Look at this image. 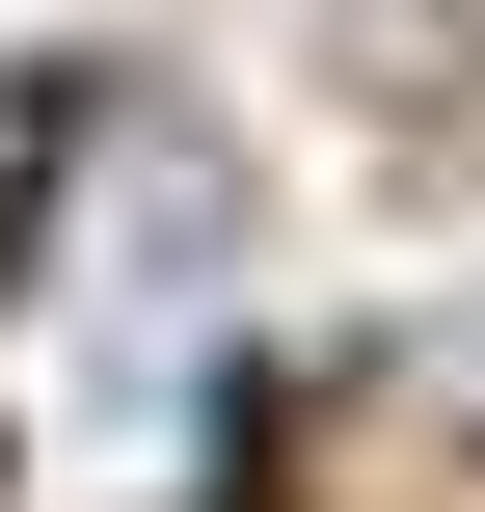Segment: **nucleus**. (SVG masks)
I'll list each match as a JSON object with an SVG mask.
<instances>
[{
  "instance_id": "1",
  "label": "nucleus",
  "mask_w": 485,
  "mask_h": 512,
  "mask_svg": "<svg viewBox=\"0 0 485 512\" xmlns=\"http://www.w3.org/2000/svg\"><path fill=\"white\" fill-rule=\"evenodd\" d=\"M216 351H243V162L189 108H54L0 189V405H54V512H216Z\"/></svg>"
}]
</instances>
